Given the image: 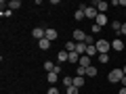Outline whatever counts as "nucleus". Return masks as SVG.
I'll list each match as a JSON object with an SVG mask.
<instances>
[{"instance_id":"1","label":"nucleus","mask_w":126,"mask_h":94,"mask_svg":"<svg viewBox=\"0 0 126 94\" xmlns=\"http://www.w3.org/2000/svg\"><path fill=\"white\" fill-rule=\"evenodd\" d=\"M122 77H124V71L122 69H111L107 75V80L111 82V84H116V82H122Z\"/></svg>"},{"instance_id":"2","label":"nucleus","mask_w":126,"mask_h":94,"mask_svg":"<svg viewBox=\"0 0 126 94\" xmlns=\"http://www.w3.org/2000/svg\"><path fill=\"white\" fill-rule=\"evenodd\" d=\"M94 46H97V50H99V54H107V50L111 48V44H109L107 40H97Z\"/></svg>"},{"instance_id":"3","label":"nucleus","mask_w":126,"mask_h":94,"mask_svg":"<svg viewBox=\"0 0 126 94\" xmlns=\"http://www.w3.org/2000/svg\"><path fill=\"white\" fill-rule=\"evenodd\" d=\"M84 15H86V19H94V21H97L99 11H97V6H86V9H84Z\"/></svg>"},{"instance_id":"4","label":"nucleus","mask_w":126,"mask_h":94,"mask_svg":"<svg viewBox=\"0 0 126 94\" xmlns=\"http://www.w3.org/2000/svg\"><path fill=\"white\" fill-rule=\"evenodd\" d=\"M32 36L36 38V40H44V38H46V29H42V27H36V29L32 31Z\"/></svg>"},{"instance_id":"5","label":"nucleus","mask_w":126,"mask_h":94,"mask_svg":"<svg viewBox=\"0 0 126 94\" xmlns=\"http://www.w3.org/2000/svg\"><path fill=\"white\" fill-rule=\"evenodd\" d=\"M86 38H88V36H86L82 29H76V31H74V40H76V42H84V44H86Z\"/></svg>"},{"instance_id":"6","label":"nucleus","mask_w":126,"mask_h":94,"mask_svg":"<svg viewBox=\"0 0 126 94\" xmlns=\"http://www.w3.org/2000/svg\"><path fill=\"white\" fill-rule=\"evenodd\" d=\"M57 61H59V63L69 61V52H67V50H59V52H57Z\"/></svg>"},{"instance_id":"7","label":"nucleus","mask_w":126,"mask_h":94,"mask_svg":"<svg viewBox=\"0 0 126 94\" xmlns=\"http://www.w3.org/2000/svg\"><path fill=\"white\" fill-rule=\"evenodd\" d=\"M78 65H80V67H84V69H88V67H90V57H88V54H82Z\"/></svg>"},{"instance_id":"8","label":"nucleus","mask_w":126,"mask_h":94,"mask_svg":"<svg viewBox=\"0 0 126 94\" xmlns=\"http://www.w3.org/2000/svg\"><path fill=\"white\" fill-rule=\"evenodd\" d=\"M84 9H86V4H80V9H78L76 13H74V17H76V21H82V19L86 17V15H84Z\"/></svg>"},{"instance_id":"9","label":"nucleus","mask_w":126,"mask_h":94,"mask_svg":"<svg viewBox=\"0 0 126 94\" xmlns=\"http://www.w3.org/2000/svg\"><path fill=\"white\" fill-rule=\"evenodd\" d=\"M86 54H88V57H99L97 46H94V44H88V46H86Z\"/></svg>"},{"instance_id":"10","label":"nucleus","mask_w":126,"mask_h":94,"mask_svg":"<svg viewBox=\"0 0 126 94\" xmlns=\"http://www.w3.org/2000/svg\"><path fill=\"white\" fill-rule=\"evenodd\" d=\"M80 57H82V54H78L76 50L69 52V63H72V65H78V63H80Z\"/></svg>"},{"instance_id":"11","label":"nucleus","mask_w":126,"mask_h":94,"mask_svg":"<svg viewBox=\"0 0 126 94\" xmlns=\"http://www.w3.org/2000/svg\"><path fill=\"white\" fill-rule=\"evenodd\" d=\"M111 48L118 50V52H122V50H124V42H122V40H113L111 42Z\"/></svg>"},{"instance_id":"12","label":"nucleus","mask_w":126,"mask_h":94,"mask_svg":"<svg viewBox=\"0 0 126 94\" xmlns=\"http://www.w3.org/2000/svg\"><path fill=\"white\" fill-rule=\"evenodd\" d=\"M48 46H50V40H46V38L44 40H38V48L40 50H48Z\"/></svg>"},{"instance_id":"13","label":"nucleus","mask_w":126,"mask_h":94,"mask_svg":"<svg viewBox=\"0 0 126 94\" xmlns=\"http://www.w3.org/2000/svg\"><path fill=\"white\" fill-rule=\"evenodd\" d=\"M76 52L78 54H86V44L84 42H76Z\"/></svg>"},{"instance_id":"14","label":"nucleus","mask_w":126,"mask_h":94,"mask_svg":"<svg viewBox=\"0 0 126 94\" xmlns=\"http://www.w3.org/2000/svg\"><path fill=\"white\" fill-rule=\"evenodd\" d=\"M94 23H97L99 27H103L105 23H107V15H101V13H99V17H97V21H94Z\"/></svg>"},{"instance_id":"15","label":"nucleus","mask_w":126,"mask_h":94,"mask_svg":"<svg viewBox=\"0 0 126 94\" xmlns=\"http://www.w3.org/2000/svg\"><path fill=\"white\" fill-rule=\"evenodd\" d=\"M74 86H76V88H82V86H84V77L76 75V77H74Z\"/></svg>"},{"instance_id":"16","label":"nucleus","mask_w":126,"mask_h":94,"mask_svg":"<svg viewBox=\"0 0 126 94\" xmlns=\"http://www.w3.org/2000/svg\"><path fill=\"white\" fill-rule=\"evenodd\" d=\"M9 9H11V11L21 9V2H19V0H11V2H9Z\"/></svg>"},{"instance_id":"17","label":"nucleus","mask_w":126,"mask_h":94,"mask_svg":"<svg viewBox=\"0 0 126 94\" xmlns=\"http://www.w3.org/2000/svg\"><path fill=\"white\" fill-rule=\"evenodd\" d=\"M46 40H57V31L55 29H46Z\"/></svg>"},{"instance_id":"18","label":"nucleus","mask_w":126,"mask_h":94,"mask_svg":"<svg viewBox=\"0 0 126 94\" xmlns=\"http://www.w3.org/2000/svg\"><path fill=\"white\" fill-rule=\"evenodd\" d=\"M97 73H99V71H97V67H93V65H90V67L86 69V75H88V77H94Z\"/></svg>"},{"instance_id":"19","label":"nucleus","mask_w":126,"mask_h":94,"mask_svg":"<svg viewBox=\"0 0 126 94\" xmlns=\"http://www.w3.org/2000/svg\"><path fill=\"white\" fill-rule=\"evenodd\" d=\"M57 80H59V73L50 71V73H48V82H50V84H57Z\"/></svg>"},{"instance_id":"20","label":"nucleus","mask_w":126,"mask_h":94,"mask_svg":"<svg viewBox=\"0 0 126 94\" xmlns=\"http://www.w3.org/2000/svg\"><path fill=\"white\" fill-rule=\"evenodd\" d=\"M55 67H57V65H55V63H53V61H46V63H44V69H46V71H48V73H50V71H53V69H55Z\"/></svg>"},{"instance_id":"21","label":"nucleus","mask_w":126,"mask_h":94,"mask_svg":"<svg viewBox=\"0 0 126 94\" xmlns=\"http://www.w3.org/2000/svg\"><path fill=\"white\" fill-rule=\"evenodd\" d=\"M63 84H65V88H69V86H74V77H72V75L63 77Z\"/></svg>"},{"instance_id":"22","label":"nucleus","mask_w":126,"mask_h":94,"mask_svg":"<svg viewBox=\"0 0 126 94\" xmlns=\"http://www.w3.org/2000/svg\"><path fill=\"white\" fill-rule=\"evenodd\" d=\"M65 50H67V52H74V50H76V42H67V44H65Z\"/></svg>"},{"instance_id":"23","label":"nucleus","mask_w":126,"mask_h":94,"mask_svg":"<svg viewBox=\"0 0 126 94\" xmlns=\"http://www.w3.org/2000/svg\"><path fill=\"white\" fill-rule=\"evenodd\" d=\"M111 29L120 34V29H122V23H120V21H113V23H111Z\"/></svg>"},{"instance_id":"24","label":"nucleus","mask_w":126,"mask_h":94,"mask_svg":"<svg viewBox=\"0 0 126 94\" xmlns=\"http://www.w3.org/2000/svg\"><path fill=\"white\" fill-rule=\"evenodd\" d=\"M76 75H82V77H84V75H86V69L78 65V67H76Z\"/></svg>"},{"instance_id":"25","label":"nucleus","mask_w":126,"mask_h":94,"mask_svg":"<svg viewBox=\"0 0 126 94\" xmlns=\"http://www.w3.org/2000/svg\"><path fill=\"white\" fill-rule=\"evenodd\" d=\"M65 94H78V88L76 86H69V88L65 90Z\"/></svg>"},{"instance_id":"26","label":"nucleus","mask_w":126,"mask_h":94,"mask_svg":"<svg viewBox=\"0 0 126 94\" xmlns=\"http://www.w3.org/2000/svg\"><path fill=\"white\" fill-rule=\"evenodd\" d=\"M97 59H99V63H103V65H105V63L109 61V57H107V54H99Z\"/></svg>"},{"instance_id":"27","label":"nucleus","mask_w":126,"mask_h":94,"mask_svg":"<svg viewBox=\"0 0 126 94\" xmlns=\"http://www.w3.org/2000/svg\"><path fill=\"white\" fill-rule=\"evenodd\" d=\"M11 13H13V11H11V9H6V11L2 9V17H11Z\"/></svg>"},{"instance_id":"28","label":"nucleus","mask_w":126,"mask_h":94,"mask_svg":"<svg viewBox=\"0 0 126 94\" xmlns=\"http://www.w3.org/2000/svg\"><path fill=\"white\" fill-rule=\"evenodd\" d=\"M46 94H59V90L53 86V88H48V92H46Z\"/></svg>"},{"instance_id":"29","label":"nucleus","mask_w":126,"mask_h":94,"mask_svg":"<svg viewBox=\"0 0 126 94\" xmlns=\"http://www.w3.org/2000/svg\"><path fill=\"white\" fill-rule=\"evenodd\" d=\"M99 31H101V27L97 25V23H94V25H93V34H99Z\"/></svg>"},{"instance_id":"30","label":"nucleus","mask_w":126,"mask_h":94,"mask_svg":"<svg viewBox=\"0 0 126 94\" xmlns=\"http://www.w3.org/2000/svg\"><path fill=\"white\" fill-rule=\"evenodd\" d=\"M120 34H122V36H126V23H122V29H120Z\"/></svg>"},{"instance_id":"31","label":"nucleus","mask_w":126,"mask_h":94,"mask_svg":"<svg viewBox=\"0 0 126 94\" xmlns=\"http://www.w3.org/2000/svg\"><path fill=\"white\" fill-rule=\"evenodd\" d=\"M122 86H124V88H126V75L122 77Z\"/></svg>"},{"instance_id":"32","label":"nucleus","mask_w":126,"mask_h":94,"mask_svg":"<svg viewBox=\"0 0 126 94\" xmlns=\"http://www.w3.org/2000/svg\"><path fill=\"white\" fill-rule=\"evenodd\" d=\"M118 94H126V88H124V86H122V90H120V92H118Z\"/></svg>"},{"instance_id":"33","label":"nucleus","mask_w":126,"mask_h":94,"mask_svg":"<svg viewBox=\"0 0 126 94\" xmlns=\"http://www.w3.org/2000/svg\"><path fill=\"white\" fill-rule=\"evenodd\" d=\"M122 71H124V75H126V65H124V69H122Z\"/></svg>"}]
</instances>
